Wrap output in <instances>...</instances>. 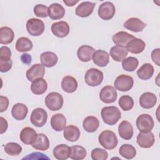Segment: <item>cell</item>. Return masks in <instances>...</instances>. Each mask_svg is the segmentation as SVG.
Wrapping results in <instances>:
<instances>
[{
    "label": "cell",
    "mask_w": 160,
    "mask_h": 160,
    "mask_svg": "<svg viewBox=\"0 0 160 160\" xmlns=\"http://www.w3.org/2000/svg\"><path fill=\"white\" fill-rule=\"evenodd\" d=\"M123 26L132 32H139L142 31L146 26V24L138 18H131L124 22Z\"/></svg>",
    "instance_id": "cell-14"
},
{
    "label": "cell",
    "mask_w": 160,
    "mask_h": 160,
    "mask_svg": "<svg viewBox=\"0 0 160 160\" xmlns=\"http://www.w3.org/2000/svg\"><path fill=\"white\" fill-rule=\"evenodd\" d=\"M159 54H160V49L156 48L152 50L151 54V57L152 61L157 65L160 66V59H159Z\"/></svg>",
    "instance_id": "cell-47"
},
{
    "label": "cell",
    "mask_w": 160,
    "mask_h": 160,
    "mask_svg": "<svg viewBox=\"0 0 160 160\" xmlns=\"http://www.w3.org/2000/svg\"><path fill=\"white\" fill-rule=\"evenodd\" d=\"M136 141L138 144L142 148H149L152 146L155 142L154 135L151 131H140L137 136Z\"/></svg>",
    "instance_id": "cell-11"
},
{
    "label": "cell",
    "mask_w": 160,
    "mask_h": 160,
    "mask_svg": "<svg viewBox=\"0 0 160 160\" xmlns=\"http://www.w3.org/2000/svg\"><path fill=\"white\" fill-rule=\"evenodd\" d=\"M118 104L123 111H128L132 109L134 102L132 97L128 95H123L119 98Z\"/></svg>",
    "instance_id": "cell-41"
},
{
    "label": "cell",
    "mask_w": 160,
    "mask_h": 160,
    "mask_svg": "<svg viewBox=\"0 0 160 160\" xmlns=\"http://www.w3.org/2000/svg\"><path fill=\"white\" fill-rule=\"evenodd\" d=\"M139 64L138 59L135 57L130 56L125 58L122 61V67L124 70L128 72H132L135 71Z\"/></svg>",
    "instance_id": "cell-39"
},
{
    "label": "cell",
    "mask_w": 160,
    "mask_h": 160,
    "mask_svg": "<svg viewBox=\"0 0 160 160\" xmlns=\"http://www.w3.org/2000/svg\"><path fill=\"white\" fill-rule=\"evenodd\" d=\"M28 112V107L22 103L15 104L11 110V114L12 117L18 121H21L25 119Z\"/></svg>",
    "instance_id": "cell-28"
},
{
    "label": "cell",
    "mask_w": 160,
    "mask_h": 160,
    "mask_svg": "<svg viewBox=\"0 0 160 160\" xmlns=\"http://www.w3.org/2000/svg\"><path fill=\"white\" fill-rule=\"evenodd\" d=\"M94 49L89 45H82L80 46L77 51L78 59L82 62H88L92 58L94 52Z\"/></svg>",
    "instance_id": "cell-23"
},
{
    "label": "cell",
    "mask_w": 160,
    "mask_h": 160,
    "mask_svg": "<svg viewBox=\"0 0 160 160\" xmlns=\"http://www.w3.org/2000/svg\"><path fill=\"white\" fill-rule=\"evenodd\" d=\"M34 13L37 17L46 18L48 16V7L44 4H37L34 7Z\"/></svg>",
    "instance_id": "cell-43"
},
{
    "label": "cell",
    "mask_w": 160,
    "mask_h": 160,
    "mask_svg": "<svg viewBox=\"0 0 160 160\" xmlns=\"http://www.w3.org/2000/svg\"><path fill=\"white\" fill-rule=\"evenodd\" d=\"M96 6L94 2L84 1L79 4L76 8V14L81 18H86L91 15Z\"/></svg>",
    "instance_id": "cell-16"
},
{
    "label": "cell",
    "mask_w": 160,
    "mask_h": 160,
    "mask_svg": "<svg viewBox=\"0 0 160 160\" xmlns=\"http://www.w3.org/2000/svg\"><path fill=\"white\" fill-rule=\"evenodd\" d=\"M128 51L126 47L116 45L112 46L110 49V56L117 62L122 61L128 56Z\"/></svg>",
    "instance_id": "cell-30"
},
{
    "label": "cell",
    "mask_w": 160,
    "mask_h": 160,
    "mask_svg": "<svg viewBox=\"0 0 160 160\" xmlns=\"http://www.w3.org/2000/svg\"><path fill=\"white\" fill-rule=\"evenodd\" d=\"M134 38V36L127 32L119 31L112 36V40L116 45L126 47L128 43Z\"/></svg>",
    "instance_id": "cell-22"
},
{
    "label": "cell",
    "mask_w": 160,
    "mask_h": 160,
    "mask_svg": "<svg viewBox=\"0 0 160 160\" xmlns=\"http://www.w3.org/2000/svg\"><path fill=\"white\" fill-rule=\"evenodd\" d=\"M77 80L71 76H64L61 81L62 89L67 93H72L78 88Z\"/></svg>",
    "instance_id": "cell-25"
},
{
    "label": "cell",
    "mask_w": 160,
    "mask_h": 160,
    "mask_svg": "<svg viewBox=\"0 0 160 160\" xmlns=\"http://www.w3.org/2000/svg\"><path fill=\"white\" fill-rule=\"evenodd\" d=\"M91 156L93 160H106L108 158V152L104 149L95 148L92 150Z\"/></svg>",
    "instance_id": "cell-42"
},
{
    "label": "cell",
    "mask_w": 160,
    "mask_h": 160,
    "mask_svg": "<svg viewBox=\"0 0 160 160\" xmlns=\"http://www.w3.org/2000/svg\"><path fill=\"white\" fill-rule=\"evenodd\" d=\"M48 114L47 112L41 108H35L31 112L30 121L35 126L41 128L47 122Z\"/></svg>",
    "instance_id": "cell-8"
},
{
    "label": "cell",
    "mask_w": 160,
    "mask_h": 160,
    "mask_svg": "<svg viewBox=\"0 0 160 160\" xmlns=\"http://www.w3.org/2000/svg\"><path fill=\"white\" fill-rule=\"evenodd\" d=\"M54 157L59 160H65L70 157L71 147L62 144L57 145L52 151Z\"/></svg>",
    "instance_id": "cell-26"
},
{
    "label": "cell",
    "mask_w": 160,
    "mask_h": 160,
    "mask_svg": "<svg viewBox=\"0 0 160 160\" xmlns=\"http://www.w3.org/2000/svg\"><path fill=\"white\" fill-rule=\"evenodd\" d=\"M12 61L9 60H0V71L1 72H6L9 71L12 68Z\"/></svg>",
    "instance_id": "cell-45"
},
{
    "label": "cell",
    "mask_w": 160,
    "mask_h": 160,
    "mask_svg": "<svg viewBox=\"0 0 160 160\" xmlns=\"http://www.w3.org/2000/svg\"><path fill=\"white\" fill-rule=\"evenodd\" d=\"M146 48L145 42L141 39L134 38L131 40L126 46L128 52L132 54L141 53Z\"/></svg>",
    "instance_id": "cell-18"
},
{
    "label": "cell",
    "mask_w": 160,
    "mask_h": 160,
    "mask_svg": "<svg viewBox=\"0 0 160 160\" xmlns=\"http://www.w3.org/2000/svg\"><path fill=\"white\" fill-rule=\"evenodd\" d=\"M118 97V93L116 88L112 86H105L99 92L100 100L106 104L113 103L116 101Z\"/></svg>",
    "instance_id": "cell-9"
},
{
    "label": "cell",
    "mask_w": 160,
    "mask_h": 160,
    "mask_svg": "<svg viewBox=\"0 0 160 160\" xmlns=\"http://www.w3.org/2000/svg\"><path fill=\"white\" fill-rule=\"evenodd\" d=\"M11 57V51L8 46H1L0 48V60H9Z\"/></svg>",
    "instance_id": "cell-44"
},
{
    "label": "cell",
    "mask_w": 160,
    "mask_h": 160,
    "mask_svg": "<svg viewBox=\"0 0 160 160\" xmlns=\"http://www.w3.org/2000/svg\"><path fill=\"white\" fill-rule=\"evenodd\" d=\"M66 125V119L62 114L57 113L51 117V126L56 131H61L64 130Z\"/></svg>",
    "instance_id": "cell-29"
},
{
    "label": "cell",
    "mask_w": 160,
    "mask_h": 160,
    "mask_svg": "<svg viewBox=\"0 0 160 160\" xmlns=\"http://www.w3.org/2000/svg\"><path fill=\"white\" fill-rule=\"evenodd\" d=\"M104 79L103 72L96 68H90L85 73V82L89 86L96 87L100 85Z\"/></svg>",
    "instance_id": "cell-3"
},
{
    "label": "cell",
    "mask_w": 160,
    "mask_h": 160,
    "mask_svg": "<svg viewBox=\"0 0 160 160\" xmlns=\"http://www.w3.org/2000/svg\"><path fill=\"white\" fill-rule=\"evenodd\" d=\"M26 27L28 33L32 36H39L41 35L45 29L44 22L37 18L28 19Z\"/></svg>",
    "instance_id": "cell-5"
},
{
    "label": "cell",
    "mask_w": 160,
    "mask_h": 160,
    "mask_svg": "<svg viewBox=\"0 0 160 160\" xmlns=\"http://www.w3.org/2000/svg\"><path fill=\"white\" fill-rule=\"evenodd\" d=\"M114 85L115 88L119 91H128L134 85V79L130 76L121 74L116 78Z\"/></svg>",
    "instance_id": "cell-6"
},
{
    "label": "cell",
    "mask_w": 160,
    "mask_h": 160,
    "mask_svg": "<svg viewBox=\"0 0 160 160\" xmlns=\"http://www.w3.org/2000/svg\"><path fill=\"white\" fill-rule=\"evenodd\" d=\"M92 59L96 66L105 67L109 62V54L104 50L98 49L94 51Z\"/></svg>",
    "instance_id": "cell-17"
},
{
    "label": "cell",
    "mask_w": 160,
    "mask_h": 160,
    "mask_svg": "<svg viewBox=\"0 0 160 160\" xmlns=\"http://www.w3.org/2000/svg\"><path fill=\"white\" fill-rule=\"evenodd\" d=\"M119 154L127 159H131L136 155L135 148L129 144H124L121 145L119 149Z\"/></svg>",
    "instance_id": "cell-37"
},
{
    "label": "cell",
    "mask_w": 160,
    "mask_h": 160,
    "mask_svg": "<svg viewBox=\"0 0 160 160\" xmlns=\"http://www.w3.org/2000/svg\"><path fill=\"white\" fill-rule=\"evenodd\" d=\"M38 134L36 131L31 127L24 128L19 135L20 140L25 144L31 145L37 138Z\"/></svg>",
    "instance_id": "cell-15"
},
{
    "label": "cell",
    "mask_w": 160,
    "mask_h": 160,
    "mask_svg": "<svg viewBox=\"0 0 160 160\" xmlns=\"http://www.w3.org/2000/svg\"><path fill=\"white\" fill-rule=\"evenodd\" d=\"M0 133L3 134L6 131L8 127V124L6 119L2 116L0 117Z\"/></svg>",
    "instance_id": "cell-49"
},
{
    "label": "cell",
    "mask_w": 160,
    "mask_h": 160,
    "mask_svg": "<svg viewBox=\"0 0 160 160\" xmlns=\"http://www.w3.org/2000/svg\"><path fill=\"white\" fill-rule=\"evenodd\" d=\"M101 115L104 122L110 126L116 124L121 118L120 110L118 108L114 106L102 108Z\"/></svg>",
    "instance_id": "cell-1"
},
{
    "label": "cell",
    "mask_w": 160,
    "mask_h": 160,
    "mask_svg": "<svg viewBox=\"0 0 160 160\" xmlns=\"http://www.w3.org/2000/svg\"><path fill=\"white\" fill-rule=\"evenodd\" d=\"M9 99L7 97L0 96V112H2L7 110L9 106Z\"/></svg>",
    "instance_id": "cell-48"
},
{
    "label": "cell",
    "mask_w": 160,
    "mask_h": 160,
    "mask_svg": "<svg viewBox=\"0 0 160 160\" xmlns=\"http://www.w3.org/2000/svg\"><path fill=\"white\" fill-rule=\"evenodd\" d=\"M119 136L124 140H130L133 136V128L128 121H122L118 126Z\"/></svg>",
    "instance_id": "cell-20"
},
{
    "label": "cell",
    "mask_w": 160,
    "mask_h": 160,
    "mask_svg": "<svg viewBox=\"0 0 160 160\" xmlns=\"http://www.w3.org/2000/svg\"><path fill=\"white\" fill-rule=\"evenodd\" d=\"M48 89V84L45 79L39 78L34 80L31 84V90L36 95H41L44 94Z\"/></svg>",
    "instance_id": "cell-33"
},
{
    "label": "cell",
    "mask_w": 160,
    "mask_h": 160,
    "mask_svg": "<svg viewBox=\"0 0 160 160\" xmlns=\"http://www.w3.org/2000/svg\"><path fill=\"white\" fill-rule=\"evenodd\" d=\"M98 141L104 149L111 150L114 149L118 143V139L116 134L110 130H104L99 135Z\"/></svg>",
    "instance_id": "cell-2"
},
{
    "label": "cell",
    "mask_w": 160,
    "mask_h": 160,
    "mask_svg": "<svg viewBox=\"0 0 160 160\" xmlns=\"http://www.w3.org/2000/svg\"><path fill=\"white\" fill-rule=\"evenodd\" d=\"M14 38L13 30L8 26H3L0 28V43L8 44L12 42Z\"/></svg>",
    "instance_id": "cell-35"
},
{
    "label": "cell",
    "mask_w": 160,
    "mask_h": 160,
    "mask_svg": "<svg viewBox=\"0 0 160 160\" xmlns=\"http://www.w3.org/2000/svg\"><path fill=\"white\" fill-rule=\"evenodd\" d=\"M65 15L64 7L59 3H52L48 7V16L52 20L62 19Z\"/></svg>",
    "instance_id": "cell-21"
},
{
    "label": "cell",
    "mask_w": 160,
    "mask_h": 160,
    "mask_svg": "<svg viewBox=\"0 0 160 160\" xmlns=\"http://www.w3.org/2000/svg\"><path fill=\"white\" fill-rule=\"evenodd\" d=\"M79 2V1H69V0H63V2L68 7H72L76 4H77Z\"/></svg>",
    "instance_id": "cell-51"
},
{
    "label": "cell",
    "mask_w": 160,
    "mask_h": 160,
    "mask_svg": "<svg viewBox=\"0 0 160 160\" xmlns=\"http://www.w3.org/2000/svg\"><path fill=\"white\" fill-rule=\"evenodd\" d=\"M64 138L68 141L76 142L77 141L81 135L79 129L74 125H69L66 126L63 132Z\"/></svg>",
    "instance_id": "cell-27"
},
{
    "label": "cell",
    "mask_w": 160,
    "mask_h": 160,
    "mask_svg": "<svg viewBox=\"0 0 160 160\" xmlns=\"http://www.w3.org/2000/svg\"><path fill=\"white\" fill-rule=\"evenodd\" d=\"M136 124L138 129L141 132L151 131L154 125L153 118L148 114L139 115L136 119Z\"/></svg>",
    "instance_id": "cell-7"
},
{
    "label": "cell",
    "mask_w": 160,
    "mask_h": 160,
    "mask_svg": "<svg viewBox=\"0 0 160 160\" xmlns=\"http://www.w3.org/2000/svg\"><path fill=\"white\" fill-rule=\"evenodd\" d=\"M156 102V96L151 92H144L139 98V104L144 109H151L155 106Z\"/></svg>",
    "instance_id": "cell-19"
},
{
    "label": "cell",
    "mask_w": 160,
    "mask_h": 160,
    "mask_svg": "<svg viewBox=\"0 0 160 160\" xmlns=\"http://www.w3.org/2000/svg\"><path fill=\"white\" fill-rule=\"evenodd\" d=\"M40 61L43 66L46 68H52L57 64L58 58L53 52L45 51L41 54Z\"/></svg>",
    "instance_id": "cell-24"
},
{
    "label": "cell",
    "mask_w": 160,
    "mask_h": 160,
    "mask_svg": "<svg viewBox=\"0 0 160 160\" xmlns=\"http://www.w3.org/2000/svg\"><path fill=\"white\" fill-rule=\"evenodd\" d=\"M45 104L51 111H58L62 108L64 103V99L62 95L57 92H51L49 93L45 98Z\"/></svg>",
    "instance_id": "cell-4"
},
{
    "label": "cell",
    "mask_w": 160,
    "mask_h": 160,
    "mask_svg": "<svg viewBox=\"0 0 160 160\" xmlns=\"http://www.w3.org/2000/svg\"><path fill=\"white\" fill-rule=\"evenodd\" d=\"M22 150V147L17 142H10L4 146V151L9 156H18L20 154Z\"/></svg>",
    "instance_id": "cell-40"
},
{
    "label": "cell",
    "mask_w": 160,
    "mask_h": 160,
    "mask_svg": "<svg viewBox=\"0 0 160 160\" xmlns=\"http://www.w3.org/2000/svg\"><path fill=\"white\" fill-rule=\"evenodd\" d=\"M99 126V119L93 116H89L84 118L82 122L84 129L88 132H95Z\"/></svg>",
    "instance_id": "cell-32"
},
{
    "label": "cell",
    "mask_w": 160,
    "mask_h": 160,
    "mask_svg": "<svg viewBox=\"0 0 160 160\" xmlns=\"http://www.w3.org/2000/svg\"><path fill=\"white\" fill-rule=\"evenodd\" d=\"M70 31L69 25L64 21L56 22L51 25V31L56 37L62 38L67 36Z\"/></svg>",
    "instance_id": "cell-12"
},
{
    "label": "cell",
    "mask_w": 160,
    "mask_h": 160,
    "mask_svg": "<svg viewBox=\"0 0 160 160\" xmlns=\"http://www.w3.org/2000/svg\"><path fill=\"white\" fill-rule=\"evenodd\" d=\"M116 12V8L113 3L106 1L102 3L98 8V16L103 20L108 21L112 19Z\"/></svg>",
    "instance_id": "cell-10"
},
{
    "label": "cell",
    "mask_w": 160,
    "mask_h": 160,
    "mask_svg": "<svg viewBox=\"0 0 160 160\" xmlns=\"http://www.w3.org/2000/svg\"><path fill=\"white\" fill-rule=\"evenodd\" d=\"M22 159H49V158L45 156V154L41 153V152H32L30 154H28L27 156L23 158Z\"/></svg>",
    "instance_id": "cell-46"
},
{
    "label": "cell",
    "mask_w": 160,
    "mask_h": 160,
    "mask_svg": "<svg viewBox=\"0 0 160 160\" xmlns=\"http://www.w3.org/2000/svg\"><path fill=\"white\" fill-rule=\"evenodd\" d=\"M21 61H22V62L23 64H25L26 65H29L30 64V63L31 62V60H32V58L31 56L28 54V53H23L21 56Z\"/></svg>",
    "instance_id": "cell-50"
},
{
    "label": "cell",
    "mask_w": 160,
    "mask_h": 160,
    "mask_svg": "<svg viewBox=\"0 0 160 160\" xmlns=\"http://www.w3.org/2000/svg\"><path fill=\"white\" fill-rule=\"evenodd\" d=\"M154 67L150 63H145L137 71V75L140 79L148 80L154 74Z\"/></svg>",
    "instance_id": "cell-34"
},
{
    "label": "cell",
    "mask_w": 160,
    "mask_h": 160,
    "mask_svg": "<svg viewBox=\"0 0 160 160\" xmlns=\"http://www.w3.org/2000/svg\"><path fill=\"white\" fill-rule=\"evenodd\" d=\"M87 152L85 148L81 146L75 145L71 147L70 158L74 160H81L86 157Z\"/></svg>",
    "instance_id": "cell-38"
},
{
    "label": "cell",
    "mask_w": 160,
    "mask_h": 160,
    "mask_svg": "<svg viewBox=\"0 0 160 160\" xmlns=\"http://www.w3.org/2000/svg\"><path fill=\"white\" fill-rule=\"evenodd\" d=\"M16 49L18 52L30 51L33 47L32 41L26 37L19 38L16 42Z\"/></svg>",
    "instance_id": "cell-36"
},
{
    "label": "cell",
    "mask_w": 160,
    "mask_h": 160,
    "mask_svg": "<svg viewBox=\"0 0 160 160\" xmlns=\"http://www.w3.org/2000/svg\"><path fill=\"white\" fill-rule=\"evenodd\" d=\"M45 74V68L41 64H35L29 68L26 73L27 79L29 81H34L39 78H43Z\"/></svg>",
    "instance_id": "cell-13"
},
{
    "label": "cell",
    "mask_w": 160,
    "mask_h": 160,
    "mask_svg": "<svg viewBox=\"0 0 160 160\" xmlns=\"http://www.w3.org/2000/svg\"><path fill=\"white\" fill-rule=\"evenodd\" d=\"M31 146L36 150L46 151L49 148V140L44 134L39 133L38 134L36 140Z\"/></svg>",
    "instance_id": "cell-31"
}]
</instances>
